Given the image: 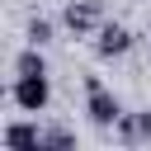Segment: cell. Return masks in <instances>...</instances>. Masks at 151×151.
I'll return each instance as SVG.
<instances>
[{
  "mask_svg": "<svg viewBox=\"0 0 151 151\" xmlns=\"http://www.w3.org/2000/svg\"><path fill=\"white\" fill-rule=\"evenodd\" d=\"M85 113H90V123H94V127H113V123L123 118L118 94H113L99 76H85Z\"/></svg>",
  "mask_w": 151,
  "mask_h": 151,
  "instance_id": "obj_1",
  "label": "cell"
},
{
  "mask_svg": "<svg viewBox=\"0 0 151 151\" xmlns=\"http://www.w3.org/2000/svg\"><path fill=\"white\" fill-rule=\"evenodd\" d=\"M9 99H14L19 113H42V109L52 104V80H47V76H14Z\"/></svg>",
  "mask_w": 151,
  "mask_h": 151,
  "instance_id": "obj_2",
  "label": "cell"
},
{
  "mask_svg": "<svg viewBox=\"0 0 151 151\" xmlns=\"http://www.w3.org/2000/svg\"><path fill=\"white\" fill-rule=\"evenodd\" d=\"M61 24L76 33V38H94L104 28V0H71L61 9Z\"/></svg>",
  "mask_w": 151,
  "mask_h": 151,
  "instance_id": "obj_3",
  "label": "cell"
},
{
  "mask_svg": "<svg viewBox=\"0 0 151 151\" xmlns=\"http://www.w3.org/2000/svg\"><path fill=\"white\" fill-rule=\"evenodd\" d=\"M94 52H99V61L127 57V52H132V28H127V24H109V19H104V28L94 33Z\"/></svg>",
  "mask_w": 151,
  "mask_h": 151,
  "instance_id": "obj_4",
  "label": "cell"
},
{
  "mask_svg": "<svg viewBox=\"0 0 151 151\" xmlns=\"http://www.w3.org/2000/svg\"><path fill=\"white\" fill-rule=\"evenodd\" d=\"M0 142H5V151H42V127L38 123H9L0 132Z\"/></svg>",
  "mask_w": 151,
  "mask_h": 151,
  "instance_id": "obj_5",
  "label": "cell"
},
{
  "mask_svg": "<svg viewBox=\"0 0 151 151\" xmlns=\"http://www.w3.org/2000/svg\"><path fill=\"white\" fill-rule=\"evenodd\" d=\"M113 137H118V142H127V146L146 142V137H151V113H123V118L113 123Z\"/></svg>",
  "mask_w": 151,
  "mask_h": 151,
  "instance_id": "obj_6",
  "label": "cell"
},
{
  "mask_svg": "<svg viewBox=\"0 0 151 151\" xmlns=\"http://www.w3.org/2000/svg\"><path fill=\"white\" fill-rule=\"evenodd\" d=\"M14 76H47V61H42V47H24L19 57H14Z\"/></svg>",
  "mask_w": 151,
  "mask_h": 151,
  "instance_id": "obj_7",
  "label": "cell"
},
{
  "mask_svg": "<svg viewBox=\"0 0 151 151\" xmlns=\"http://www.w3.org/2000/svg\"><path fill=\"white\" fill-rule=\"evenodd\" d=\"M42 151H76V132L71 127H42Z\"/></svg>",
  "mask_w": 151,
  "mask_h": 151,
  "instance_id": "obj_8",
  "label": "cell"
},
{
  "mask_svg": "<svg viewBox=\"0 0 151 151\" xmlns=\"http://www.w3.org/2000/svg\"><path fill=\"white\" fill-rule=\"evenodd\" d=\"M24 38H28L33 47H47V42H52V24H47V19H28V28H24Z\"/></svg>",
  "mask_w": 151,
  "mask_h": 151,
  "instance_id": "obj_9",
  "label": "cell"
}]
</instances>
